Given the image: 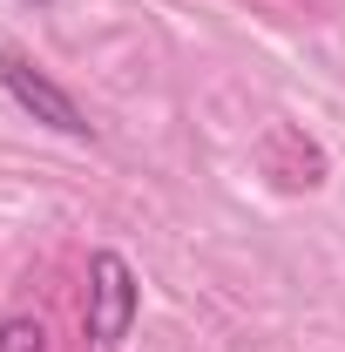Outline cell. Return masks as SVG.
Here are the masks:
<instances>
[{
    "mask_svg": "<svg viewBox=\"0 0 345 352\" xmlns=\"http://www.w3.org/2000/svg\"><path fill=\"white\" fill-rule=\"evenodd\" d=\"M135 305H142V285L122 251H95L88 258V346L115 352L135 325Z\"/></svg>",
    "mask_w": 345,
    "mask_h": 352,
    "instance_id": "obj_1",
    "label": "cell"
},
{
    "mask_svg": "<svg viewBox=\"0 0 345 352\" xmlns=\"http://www.w3.org/2000/svg\"><path fill=\"white\" fill-rule=\"evenodd\" d=\"M0 88L14 95V109H27V116H34V122H47L54 135H75V142H88V135H95V122L82 116V102L54 82L47 68H34L21 47H0Z\"/></svg>",
    "mask_w": 345,
    "mask_h": 352,
    "instance_id": "obj_2",
    "label": "cell"
},
{
    "mask_svg": "<svg viewBox=\"0 0 345 352\" xmlns=\"http://www.w3.org/2000/svg\"><path fill=\"white\" fill-rule=\"evenodd\" d=\"M0 352H47L41 318H0Z\"/></svg>",
    "mask_w": 345,
    "mask_h": 352,
    "instance_id": "obj_3",
    "label": "cell"
}]
</instances>
